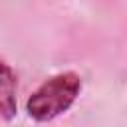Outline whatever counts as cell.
<instances>
[{
    "label": "cell",
    "instance_id": "7a4b0ae2",
    "mask_svg": "<svg viewBox=\"0 0 127 127\" xmlns=\"http://www.w3.org/2000/svg\"><path fill=\"white\" fill-rule=\"evenodd\" d=\"M16 113V75L8 64L0 60V119Z\"/></svg>",
    "mask_w": 127,
    "mask_h": 127
},
{
    "label": "cell",
    "instance_id": "6da1fadb",
    "mask_svg": "<svg viewBox=\"0 0 127 127\" xmlns=\"http://www.w3.org/2000/svg\"><path fill=\"white\" fill-rule=\"evenodd\" d=\"M81 89V77L73 71L58 73L42 83L28 99V113L36 121H50L67 111Z\"/></svg>",
    "mask_w": 127,
    "mask_h": 127
}]
</instances>
